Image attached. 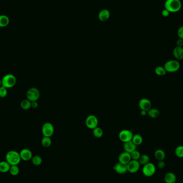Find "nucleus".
<instances>
[{
    "label": "nucleus",
    "instance_id": "32",
    "mask_svg": "<svg viewBox=\"0 0 183 183\" xmlns=\"http://www.w3.org/2000/svg\"><path fill=\"white\" fill-rule=\"evenodd\" d=\"M130 154H131L132 160H138H138L141 156L140 152L138 151L137 150H135V151L132 152L131 153H130Z\"/></svg>",
    "mask_w": 183,
    "mask_h": 183
},
{
    "label": "nucleus",
    "instance_id": "17",
    "mask_svg": "<svg viewBox=\"0 0 183 183\" xmlns=\"http://www.w3.org/2000/svg\"><path fill=\"white\" fill-rule=\"evenodd\" d=\"M173 55L178 60L183 59V47L176 46L173 50Z\"/></svg>",
    "mask_w": 183,
    "mask_h": 183
},
{
    "label": "nucleus",
    "instance_id": "35",
    "mask_svg": "<svg viewBox=\"0 0 183 183\" xmlns=\"http://www.w3.org/2000/svg\"><path fill=\"white\" fill-rule=\"evenodd\" d=\"M165 162L164 161H159V162L157 163V166L158 168L160 169L165 168Z\"/></svg>",
    "mask_w": 183,
    "mask_h": 183
},
{
    "label": "nucleus",
    "instance_id": "23",
    "mask_svg": "<svg viewBox=\"0 0 183 183\" xmlns=\"http://www.w3.org/2000/svg\"><path fill=\"white\" fill-rule=\"evenodd\" d=\"M132 141L137 146L140 145L141 144L143 141V138L141 135H140L139 134H135L133 135L132 139Z\"/></svg>",
    "mask_w": 183,
    "mask_h": 183
},
{
    "label": "nucleus",
    "instance_id": "18",
    "mask_svg": "<svg viewBox=\"0 0 183 183\" xmlns=\"http://www.w3.org/2000/svg\"><path fill=\"white\" fill-rule=\"evenodd\" d=\"M164 180L165 183H175L177 177L173 172H169L165 175Z\"/></svg>",
    "mask_w": 183,
    "mask_h": 183
},
{
    "label": "nucleus",
    "instance_id": "34",
    "mask_svg": "<svg viewBox=\"0 0 183 183\" xmlns=\"http://www.w3.org/2000/svg\"><path fill=\"white\" fill-rule=\"evenodd\" d=\"M178 37L180 39H183V26H180L177 31Z\"/></svg>",
    "mask_w": 183,
    "mask_h": 183
},
{
    "label": "nucleus",
    "instance_id": "39",
    "mask_svg": "<svg viewBox=\"0 0 183 183\" xmlns=\"http://www.w3.org/2000/svg\"><path fill=\"white\" fill-rule=\"evenodd\" d=\"M141 115H142V116H145L147 114V111H145V110H141L140 112Z\"/></svg>",
    "mask_w": 183,
    "mask_h": 183
},
{
    "label": "nucleus",
    "instance_id": "14",
    "mask_svg": "<svg viewBox=\"0 0 183 183\" xmlns=\"http://www.w3.org/2000/svg\"><path fill=\"white\" fill-rule=\"evenodd\" d=\"M114 170L119 174H124L128 171L127 165H125L122 163L119 162L116 163L113 167Z\"/></svg>",
    "mask_w": 183,
    "mask_h": 183
},
{
    "label": "nucleus",
    "instance_id": "31",
    "mask_svg": "<svg viewBox=\"0 0 183 183\" xmlns=\"http://www.w3.org/2000/svg\"><path fill=\"white\" fill-rule=\"evenodd\" d=\"M175 153L176 156L179 158H183V146L180 145L176 147L175 150Z\"/></svg>",
    "mask_w": 183,
    "mask_h": 183
},
{
    "label": "nucleus",
    "instance_id": "4",
    "mask_svg": "<svg viewBox=\"0 0 183 183\" xmlns=\"http://www.w3.org/2000/svg\"><path fill=\"white\" fill-rule=\"evenodd\" d=\"M180 62L177 60L175 59H171L167 61L164 65V68L165 69L166 72L170 73L177 72L180 70Z\"/></svg>",
    "mask_w": 183,
    "mask_h": 183
},
{
    "label": "nucleus",
    "instance_id": "1",
    "mask_svg": "<svg viewBox=\"0 0 183 183\" xmlns=\"http://www.w3.org/2000/svg\"><path fill=\"white\" fill-rule=\"evenodd\" d=\"M181 8L180 0H166L165 3V8L170 13H175L180 11Z\"/></svg>",
    "mask_w": 183,
    "mask_h": 183
},
{
    "label": "nucleus",
    "instance_id": "28",
    "mask_svg": "<svg viewBox=\"0 0 183 183\" xmlns=\"http://www.w3.org/2000/svg\"><path fill=\"white\" fill-rule=\"evenodd\" d=\"M155 73L159 76H163L166 74V71L164 67L158 66L155 69Z\"/></svg>",
    "mask_w": 183,
    "mask_h": 183
},
{
    "label": "nucleus",
    "instance_id": "8",
    "mask_svg": "<svg viewBox=\"0 0 183 183\" xmlns=\"http://www.w3.org/2000/svg\"><path fill=\"white\" fill-rule=\"evenodd\" d=\"M42 133L44 137H51L54 135V125L49 122H46L42 127Z\"/></svg>",
    "mask_w": 183,
    "mask_h": 183
},
{
    "label": "nucleus",
    "instance_id": "26",
    "mask_svg": "<svg viewBox=\"0 0 183 183\" xmlns=\"http://www.w3.org/2000/svg\"><path fill=\"white\" fill-rule=\"evenodd\" d=\"M93 134L95 138H100L103 136L104 135V131L101 128L99 127H96L93 130Z\"/></svg>",
    "mask_w": 183,
    "mask_h": 183
},
{
    "label": "nucleus",
    "instance_id": "15",
    "mask_svg": "<svg viewBox=\"0 0 183 183\" xmlns=\"http://www.w3.org/2000/svg\"><path fill=\"white\" fill-rule=\"evenodd\" d=\"M137 145H135L131 141L125 142L123 145L124 151L128 152L129 153H131L132 152L137 150Z\"/></svg>",
    "mask_w": 183,
    "mask_h": 183
},
{
    "label": "nucleus",
    "instance_id": "40",
    "mask_svg": "<svg viewBox=\"0 0 183 183\" xmlns=\"http://www.w3.org/2000/svg\"><path fill=\"white\" fill-rule=\"evenodd\" d=\"M2 86V82H1V79H0V87Z\"/></svg>",
    "mask_w": 183,
    "mask_h": 183
},
{
    "label": "nucleus",
    "instance_id": "5",
    "mask_svg": "<svg viewBox=\"0 0 183 183\" xmlns=\"http://www.w3.org/2000/svg\"><path fill=\"white\" fill-rule=\"evenodd\" d=\"M27 99L31 102L37 101L40 98V92L38 89L35 87H31L28 89L26 93Z\"/></svg>",
    "mask_w": 183,
    "mask_h": 183
},
{
    "label": "nucleus",
    "instance_id": "11",
    "mask_svg": "<svg viewBox=\"0 0 183 183\" xmlns=\"http://www.w3.org/2000/svg\"><path fill=\"white\" fill-rule=\"evenodd\" d=\"M139 107L141 110L148 111L152 108V103L148 99H141L139 102Z\"/></svg>",
    "mask_w": 183,
    "mask_h": 183
},
{
    "label": "nucleus",
    "instance_id": "38",
    "mask_svg": "<svg viewBox=\"0 0 183 183\" xmlns=\"http://www.w3.org/2000/svg\"><path fill=\"white\" fill-rule=\"evenodd\" d=\"M38 103L37 101L31 102V108L33 109H37L38 107Z\"/></svg>",
    "mask_w": 183,
    "mask_h": 183
},
{
    "label": "nucleus",
    "instance_id": "7",
    "mask_svg": "<svg viewBox=\"0 0 183 183\" xmlns=\"http://www.w3.org/2000/svg\"><path fill=\"white\" fill-rule=\"evenodd\" d=\"M98 119L95 115H89L85 120L86 126L89 129L93 130L98 127Z\"/></svg>",
    "mask_w": 183,
    "mask_h": 183
},
{
    "label": "nucleus",
    "instance_id": "21",
    "mask_svg": "<svg viewBox=\"0 0 183 183\" xmlns=\"http://www.w3.org/2000/svg\"><path fill=\"white\" fill-rule=\"evenodd\" d=\"M9 18L4 15H0V28H5L9 24Z\"/></svg>",
    "mask_w": 183,
    "mask_h": 183
},
{
    "label": "nucleus",
    "instance_id": "10",
    "mask_svg": "<svg viewBox=\"0 0 183 183\" xmlns=\"http://www.w3.org/2000/svg\"><path fill=\"white\" fill-rule=\"evenodd\" d=\"M140 167V164L139 163V161L138 160H131L130 162L127 164L128 171L132 174L138 172L139 171Z\"/></svg>",
    "mask_w": 183,
    "mask_h": 183
},
{
    "label": "nucleus",
    "instance_id": "19",
    "mask_svg": "<svg viewBox=\"0 0 183 183\" xmlns=\"http://www.w3.org/2000/svg\"><path fill=\"white\" fill-rule=\"evenodd\" d=\"M11 165L7 161L0 162V172L2 173H6L9 171Z\"/></svg>",
    "mask_w": 183,
    "mask_h": 183
},
{
    "label": "nucleus",
    "instance_id": "30",
    "mask_svg": "<svg viewBox=\"0 0 183 183\" xmlns=\"http://www.w3.org/2000/svg\"><path fill=\"white\" fill-rule=\"evenodd\" d=\"M32 162L34 165L38 166L41 165V163L43 162V159L40 156L35 155L33 156L32 158Z\"/></svg>",
    "mask_w": 183,
    "mask_h": 183
},
{
    "label": "nucleus",
    "instance_id": "33",
    "mask_svg": "<svg viewBox=\"0 0 183 183\" xmlns=\"http://www.w3.org/2000/svg\"><path fill=\"white\" fill-rule=\"evenodd\" d=\"M8 95V89L1 86L0 87V98H6Z\"/></svg>",
    "mask_w": 183,
    "mask_h": 183
},
{
    "label": "nucleus",
    "instance_id": "36",
    "mask_svg": "<svg viewBox=\"0 0 183 183\" xmlns=\"http://www.w3.org/2000/svg\"><path fill=\"white\" fill-rule=\"evenodd\" d=\"M170 12H169V11H168V10L165 9L164 10H163L162 11V15L163 17H168L169 16V15H170Z\"/></svg>",
    "mask_w": 183,
    "mask_h": 183
},
{
    "label": "nucleus",
    "instance_id": "20",
    "mask_svg": "<svg viewBox=\"0 0 183 183\" xmlns=\"http://www.w3.org/2000/svg\"><path fill=\"white\" fill-rule=\"evenodd\" d=\"M154 156L158 161H164L165 158V153L163 150L158 149L154 153Z\"/></svg>",
    "mask_w": 183,
    "mask_h": 183
},
{
    "label": "nucleus",
    "instance_id": "6",
    "mask_svg": "<svg viewBox=\"0 0 183 183\" xmlns=\"http://www.w3.org/2000/svg\"><path fill=\"white\" fill-rule=\"evenodd\" d=\"M156 166L153 163L149 162L144 165L142 168V171L144 175L147 177H150L153 176L156 172Z\"/></svg>",
    "mask_w": 183,
    "mask_h": 183
},
{
    "label": "nucleus",
    "instance_id": "2",
    "mask_svg": "<svg viewBox=\"0 0 183 183\" xmlns=\"http://www.w3.org/2000/svg\"><path fill=\"white\" fill-rule=\"evenodd\" d=\"M6 161L11 165H18L20 162V154L16 150H10L6 154Z\"/></svg>",
    "mask_w": 183,
    "mask_h": 183
},
{
    "label": "nucleus",
    "instance_id": "22",
    "mask_svg": "<svg viewBox=\"0 0 183 183\" xmlns=\"http://www.w3.org/2000/svg\"><path fill=\"white\" fill-rule=\"evenodd\" d=\"M147 114L152 119H157L160 116V112L156 108H151L147 111Z\"/></svg>",
    "mask_w": 183,
    "mask_h": 183
},
{
    "label": "nucleus",
    "instance_id": "12",
    "mask_svg": "<svg viewBox=\"0 0 183 183\" xmlns=\"http://www.w3.org/2000/svg\"><path fill=\"white\" fill-rule=\"evenodd\" d=\"M20 157L21 159L25 161H30L32 160V158L33 157V155H32V153L31 150L28 149V148H24L23 149L20 153Z\"/></svg>",
    "mask_w": 183,
    "mask_h": 183
},
{
    "label": "nucleus",
    "instance_id": "9",
    "mask_svg": "<svg viewBox=\"0 0 183 183\" xmlns=\"http://www.w3.org/2000/svg\"><path fill=\"white\" fill-rule=\"evenodd\" d=\"M133 136V133L129 130H123L119 132V139L124 143L131 141Z\"/></svg>",
    "mask_w": 183,
    "mask_h": 183
},
{
    "label": "nucleus",
    "instance_id": "24",
    "mask_svg": "<svg viewBox=\"0 0 183 183\" xmlns=\"http://www.w3.org/2000/svg\"><path fill=\"white\" fill-rule=\"evenodd\" d=\"M20 107L25 110H28L31 108V102L28 99L23 100L20 103Z\"/></svg>",
    "mask_w": 183,
    "mask_h": 183
},
{
    "label": "nucleus",
    "instance_id": "3",
    "mask_svg": "<svg viewBox=\"0 0 183 183\" xmlns=\"http://www.w3.org/2000/svg\"><path fill=\"white\" fill-rule=\"evenodd\" d=\"M2 86L7 89L14 87L17 83V79L13 74H7L1 79Z\"/></svg>",
    "mask_w": 183,
    "mask_h": 183
},
{
    "label": "nucleus",
    "instance_id": "16",
    "mask_svg": "<svg viewBox=\"0 0 183 183\" xmlns=\"http://www.w3.org/2000/svg\"><path fill=\"white\" fill-rule=\"evenodd\" d=\"M110 16V11L107 9H103L99 13L98 18L100 21L104 22L109 19Z\"/></svg>",
    "mask_w": 183,
    "mask_h": 183
},
{
    "label": "nucleus",
    "instance_id": "37",
    "mask_svg": "<svg viewBox=\"0 0 183 183\" xmlns=\"http://www.w3.org/2000/svg\"><path fill=\"white\" fill-rule=\"evenodd\" d=\"M176 44H177V46L183 47V39L179 38V39H178L177 42H176Z\"/></svg>",
    "mask_w": 183,
    "mask_h": 183
},
{
    "label": "nucleus",
    "instance_id": "13",
    "mask_svg": "<svg viewBox=\"0 0 183 183\" xmlns=\"http://www.w3.org/2000/svg\"><path fill=\"white\" fill-rule=\"evenodd\" d=\"M131 160V156L130 153H129L128 152H126L125 151L120 153L119 156V162L122 163L125 165H127Z\"/></svg>",
    "mask_w": 183,
    "mask_h": 183
},
{
    "label": "nucleus",
    "instance_id": "27",
    "mask_svg": "<svg viewBox=\"0 0 183 183\" xmlns=\"http://www.w3.org/2000/svg\"><path fill=\"white\" fill-rule=\"evenodd\" d=\"M52 139L50 137H43L41 140V144L44 147H49L52 145Z\"/></svg>",
    "mask_w": 183,
    "mask_h": 183
},
{
    "label": "nucleus",
    "instance_id": "29",
    "mask_svg": "<svg viewBox=\"0 0 183 183\" xmlns=\"http://www.w3.org/2000/svg\"><path fill=\"white\" fill-rule=\"evenodd\" d=\"M10 174L13 176H17L19 172V168L18 165H11L9 170Z\"/></svg>",
    "mask_w": 183,
    "mask_h": 183
},
{
    "label": "nucleus",
    "instance_id": "25",
    "mask_svg": "<svg viewBox=\"0 0 183 183\" xmlns=\"http://www.w3.org/2000/svg\"><path fill=\"white\" fill-rule=\"evenodd\" d=\"M139 163L140 165H144L147 164L148 163L150 162V158L149 156L146 155V154H143L141 155L140 157L138 160Z\"/></svg>",
    "mask_w": 183,
    "mask_h": 183
}]
</instances>
